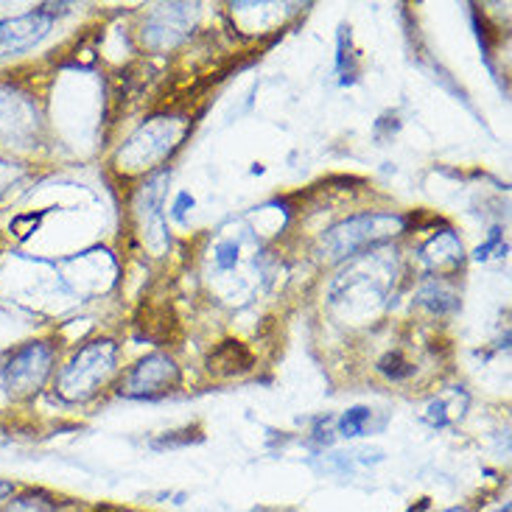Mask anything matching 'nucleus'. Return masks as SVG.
<instances>
[{
	"mask_svg": "<svg viewBox=\"0 0 512 512\" xmlns=\"http://www.w3.org/2000/svg\"><path fill=\"white\" fill-rule=\"evenodd\" d=\"M112 370H115V345L110 339H98L70 359L68 367L59 373L56 389L68 401H87L110 378Z\"/></svg>",
	"mask_w": 512,
	"mask_h": 512,
	"instance_id": "1",
	"label": "nucleus"
},
{
	"mask_svg": "<svg viewBox=\"0 0 512 512\" xmlns=\"http://www.w3.org/2000/svg\"><path fill=\"white\" fill-rule=\"evenodd\" d=\"M401 227V219L398 216H356V219H347V222L336 224L333 230H328L325 236V250L331 252V258H347L353 252L370 247L381 238L395 236L392 230Z\"/></svg>",
	"mask_w": 512,
	"mask_h": 512,
	"instance_id": "2",
	"label": "nucleus"
},
{
	"mask_svg": "<svg viewBox=\"0 0 512 512\" xmlns=\"http://www.w3.org/2000/svg\"><path fill=\"white\" fill-rule=\"evenodd\" d=\"M54 347L45 342H28L20 350H14L6 367H3V378L6 387L14 395H31L45 384V378L54 370Z\"/></svg>",
	"mask_w": 512,
	"mask_h": 512,
	"instance_id": "3",
	"label": "nucleus"
},
{
	"mask_svg": "<svg viewBox=\"0 0 512 512\" xmlns=\"http://www.w3.org/2000/svg\"><path fill=\"white\" fill-rule=\"evenodd\" d=\"M54 6H40L34 12L0 20V59H12L40 45L54 28Z\"/></svg>",
	"mask_w": 512,
	"mask_h": 512,
	"instance_id": "4",
	"label": "nucleus"
},
{
	"mask_svg": "<svg viewBox=\"0 0 512 512\" xmlns=\"http://www.w3.org/2000/svg\"><path fill=\"white\" fill-rule=\"evenodd\" d=\"M180 384V373L174 367V361L166 356H149L138 367H132L126 381L121 384V392L129 398H157L166 395Z\"/></svg>",
	"mask_w": 512,
	"mask_h": 512,
	"instance_id": "5",
	"label": "nucleus"
},
{
	"mask_svg": "<svg viewBox=\"0 0 512 512\" xmlns=\"http://www.w3.org/2000/svg\"><path fill=\"white\" fill-rule=\"evenodd\" d=\"M210 373L219 375H233V373H244L252 367V356L247 347L241 342H224L219 345L213 353H210Z\"/></svg>",
	"mask_w": 512,
	"mask_h": 512,
	"instance_id": "6",
	"label": "nucleus"
},
{
	"mask_svg": "<svg viewBox=\"0 0 512 512\" xmlns=\"http://www.w3.org/2000/svg\"><path fill=\"white\" fill-rule=\"evenodd\" d=\"M31 126V110L20 96H12L6 90H0V132H6L9 138H17L23 129Z\"/></svg>",
	"mask_w": 512,
	"mask_h": 512,
	"instance_id": "7",
	"label": "nucleus"
},
{
	"mask_svg": "<svg viewBox=\"0 0 512 512\" xmlns=\"http://www.w3.org/2000/svg\"><path fill=\"white\" fill-rule=\"evenodd\" d=\"M0 512H56V501L45 493H26V496L3 501Z\"/></svg>",
	"mask_w": 512,
	"mask_h": 512,
	"instance_id": "8",
	"label": "nucleus"
},
{
	"mask_svg": "<svg viewBox=\"0 0 512 512\" xmlns=\"http://www.w3.org/2000/svg\"><path fill=\"white\" fill-rule=\"evenodd\" d=\"M367 420H370V409H364V406H353V409L345 412L342 420H339V434H342V437H359V434H364Z\"/></svg>",
	"mask_w": 512,
	"mask_h": 512,
	"instance_id": "9",
	"label": "nucleus"
},
{
	"mask_svg": "<svg viewBox=\"0 0 512 512\" xmlns=\"http://www.w3.org/2000/svg\"><path fill=\"white\" fill-rule=\"evenodd\" d=\"M378 370L384 375H389V378H406V375L415 373V367L403 359L401 353H387V356L381 359V364H378Z\"/></svg>",
	"mask_w": 512,
	"mask_h": 512,
	"instance_id": "10",
	"label": "nucleus"
},
{
	"mask_svg": "<svg viewBox=\"0 0 512 512\" xmlns=\"http://www.w3.org/2000/svg\"><path fill=\"white\" fill-rule=\"evenodd\" d=\"M216 263L219 269H233L238 263V244L236 241H224L216 247Z\"/></svg>",
	"mask_w": 512,
	"mask_h": 512,
	"instance_id": "11",
	"label": "nucleus"
},
{
	"mask_svg": "<svg viewBox=\"0 0 512 512\" xmlns=\"http://www.w3.org/2000/svg\"><path fill=\"white\" fill-rule=\"evenodd\" d=\"M499 238H501V230H499V227H493V230H490V238H487L485 247H479V250H476V258H479V261H485L487 252H490L493 247H496V244H499Z\"/></svg>",
	"mask_w": 512,
	"mask_h": 512,
	"instance_id": "12",
	"label": "nucleus"
},
{
	"mask_svg": "<svg viewBox=\"0 0 512 512\" xmlns=\"http://www.w3.org/2000/svg\"><path fill=\"white\" fill-rule=\"evenodd\" d=\"M188 208H194V199H191L188 194H180L177 205H174V216H177V219H182V216H185V210H188Z\"/></svg>",
	"mask_w": 512,
	"mask_h": 512,
	"instance_id": "13",
	"label": "nucleus"
},
{
	"mask_svg": "<svg viewBox=\"0 0 512 512\" xmlns=\"http://www.w3.org/2000/svg\"><path fill=\"white\" fill-rule=\"evenodd\" d=\"M12 493H14L12 482H0V504H3V501L9 499V496H12Z\"/></svg>",
	"mask_w": 512,
	"mask_h": 512,
	"instance_id": "14",
	"label": "nucleus"
}]
</instances>
